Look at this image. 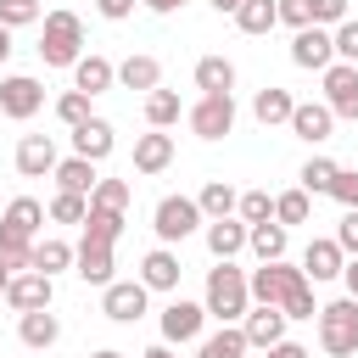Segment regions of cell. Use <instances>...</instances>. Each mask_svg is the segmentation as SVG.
<instances>
[{
    "mask_svg": "<svg viewBox=\"0 0 358 358\" xmlns=\"http://www.w3.org/2000/svg\"><path fill=\"white\" fill-rule=\"evenodd\" d=\"M173 134H162V129H151V134H140L134 140V173H162L168 162H173Z\"/></svg>",
    "mask_w": 358,
    "mask_h": 358,
    "instance_id": "21",
    "label": "cell"
},
{
    "mask_svg": "<svg viewBox=\"0 0 358 358\" xmlns=\"http://www.w3.org/2000/svg\"><path fill=\"white\" fill-rule=\"evenodd\" d=\"M263 358H308V347H302V341H274Z\"/></svg>",
    "mask_w": 358,
    "mask_h": 358,
    "instance_id": "48",
    "label": "cell"
},
{
    "mask_svg": "<svg viewBox=\"0 0 358 358\" xmlns=\"http://www.w3.org/2000/svg\"><path fill=\"white\" fill-rule=\"evenodd\" d=\"M274 22H280V0H241V6H235V28L252 34V39L268 34Z\"/></svg>",
    "mask_w": 358,
    "mask_h": 358,
    "instance_id": "28",
    "label": "cell"
},
{
    "mask_svg": "<svg viewBox=\"0 0 358 358\" xmlns=\"http://www.w3.org/2000/svg\"><path fill=\"white\" fill-rule=\"evenodd\" d=\"M347 6L352 0H313V22L319 28H336V22H347Z\"/></svg>",
    "mask_w": 358,
    "mask_h": 358,
    "instance_id": "43",
    "label": "cell"
},
{
    "mask_svg": "<svg viewBox=\"0 0 358 358\" xmlns=\"http://www.w3.org/2000/svg\"><path fill=\"white\" fill-rule=\"evenodd\" d=\"M117 84V67L106 62V56H78L73 62V90H84V95H106Z\"/></svg>",
    "mask_w": 358,
    "mask_h": 358,
    "instance_id": "22",
    "label": "cell"
},
{
    "mask_svg": "<svg viewBox=\"0 0 358 358\" xmlns=\"http://www.w3.org/2000/svg\"><path fill=\"white\" fill-rule=\"evenodd\" d=\"M73 257H78V246H67V241H34V268L39 274H62V268H73Z\"/></svg>",
    "mask_w": 358,
    "mask_h": 358,
    "instance_id": "31",
    "label": "cell"
},
{
    "mask_svg": "<svg viewBox=\"0 0 358 358\" xmlns=\"http://www.w3.org/2000/svg\"><path fill=\"white\" fill-rule=\"evenodd\" d=\"M78 56H84V22H78V11H45L39 62L45 67H73Z\"/></svg>",
    "mask_w": 358,
    "mask_h": 358,
    "instance_id": "3",
    "label": "cell"
},
{
    "mask_svg": "<svg viewBox=\"0 0 358 358\" xmlns=\"http://www.w3.org/2000/svg\"><path fill=\"white\" fill-rule=\"evenodd\" d=\"M90 101H95V95H84V90H67V95L56 101V117H62L67 129H78V123H90V117H95V112H90Z\"/></svg>",
    "mask_w": 358,
    "mask_h": 358,
    "instance_id": "38",
    "label": "cell"
},
{
    "mask_svg": "<svg viewBox=\"0 0 358 358\" xmlns=\"http://www.w3.org/2000/svg\"><path fill=\"white\" fill-rule=\"evenodd\" d=\"M330 129H336V112H330L324 101H296V112H291V134H296V140L324 145V140H330Z\"/></svg>",
    "mask_w": 358,
    "mask_h": 358,
    "instance_id": "17",
    "label": "cell"
},
{
    "mask_svg": "<svg viewBox=\"0 0 358 358\" xmlns=\"http://www.w3.org/2000/svg\"><path fill=\"white\" fill-rule=\"evenodd\" d=\"M201 224H207V213H201V201H196V196H162V201H157V213H151V229H157V241H162V246L190 241Z\"/></svg>",
    "mask_w": 358,
    "mask_h": 358,
    "instance_id": "5",
    "label": "cell"
},
{
    "mask_svg": "<svg viewBox=\"0 0 358 358\" xmlns=\"http://www.w3.org/2000/svg\"><path fill=\"white\" fill-rule=\"evenodd\" d=\"M330 196H336L341 207H358V168H341L336 185H330Z\"/></svg>",
    "mask_w": 358,
    "mask_h": 358,
    "instance_id": "45",
    "label": "cell"
},
{
    "mask_svg": "<svg viewBox=\"0 0 358 358\" xmlns=\"http://www.w3.org/2000/svg\"><path fill=\"white\" fill-rule=\"evenodd\" d=\"M246 352H252V347H246V330H241V324H224L218 336H207V341H201V352H196V358H246Z\"/></svg>",
    "mask_w": 358,
    "mask_h": 358,
    "instance_id": "32",
    "label": "cell"
},
{
    "mask_svg": "<svg viewBox=\"0 0 358 358\" xmlns=\"http://www.w3.org/2000/svg\"><path fill=\"white\" fill-rule=\"evenodd\" d=\"M84 213H90V196H78V190H56L50 196V218L56 224H84Z\"/></svg>",
    "mask_w": 358,
    "mask_h": 358,
    "instance_id": "37",
    "label": "cell"
},
{
    "mask_svg": "<svg viewBox=\"0 0 358 358\" xmlns=\"http://www.w3.org/2000/svg\"><path fill=\"white\" fill-rule=\"evenodd\" d=\"M56 140L50 134H22L17 140V173L22 179H45V173H56Z\"/></svg>",
    "mask_w": 358,
    "mask_h": 358,
    "instance_id": "16",
    "label": "cell"
},
{
    "mask_svg": "<svg viewBox=\"0 0 358 358\" xmlns=\"http://www.w3.org/2000/svg\"><path fill=\"white\" fill-rule=\"evenodd\" d=\"M207 319H213V313H207V302H185V296H173V302L162 308V341H168V347L196 341Z\"/></svg>",
    "mask_w": 358,
    "mask_h": 358,
    "instance_id": "9",
    "label": "cell"
},
{
    "mask_svg": "<svg viewBox=\"0 0 358 358\" xmlns=\"http://www.w3.org/2000/svg\"><path fill=\"white\" fill-rule=\"evenodd\" d=\"M330 39H336V62H358V17L336 22V28H330Z\"/></svg>",
    "mask_w": 358,
    "mask_h": 358,
    "instance_id": "42",
    "label": "cell"
},
{
    "mask_svg": "<svg viewBox=\"0 0 358 358\" xmlns=\"http://www.w3.org/2000/svg\"><path fill=\"white\" fill-rule=\"evenodd\" d=\"M140 358H179V352H173V347H168V341H157V347H145V352H140Z\"/></svg>",
    "mask_w": 358,
    "mask_h": 358,
    "instance_id": "51",
    "label": "cell"
},
{
    "mask_svg": "<svg viewBox=\"0 0 358 358\" xmlns=\"http://www.w3.org/2000/svg\"><path fill=\"white\" fill-rule=\"evenodd\" d=\"M291 62L308 67V73H324V67L336 62V39H330V28H319V22L296 28V39H291Z\"/></svg>",
    "mask_w": 358,
    "mask_h": 358,
    "instance_id": "11",
    "label": "cell"
},
{
    "mask_svg": "<svg viewBox=\"0 0 358 358\" xmlns=\"http://www.w3.org/2000/svg\"><path fill=\"white\" fill-rule=\"evenodd\" d=\"M336 173H341V162H330V157H308L296 179H302V190H308V196H330Z\"/></svg>",
    "mask_w": 358,
    "mask_h": 358,
    "instance_id": "33",
    "label": "cell"
},
{
    "mask_svg": "<svg viewBox=\"0 0 358 358\" xmlns=\"http://www.w3.org/2000/svg\"><path fill=\"white\" fill-rule=\"evenodd\" d=\"M336 241H341V252H347V257H358V207H347V213H341Z\"/></svg>",
    "mask_w": 358,
    "mask_h": 358,
    "instance_id": "44",
    "label": "cell"
},
{
    "mask_svg": "<svg viewBox=\"0 0 358 358\" xmlns=\"http://www.w3.org/2000/svg\"><path fill=\"white\" fill-rule=\"evenodd\" d=\"M235 6H241V0H213V11H229V17H235Z\"/></svg>",
    "mask_w": 358,
    "mask_h": 358,
    "instance_id": "54",
    "label": "cell"
},
{
    "mask_svg": "<svg viewBox=\"0 0 358 358\" xmlns=\"http://www.w3.org/2000/svg\"><path fill=\"white\" fill-rule=\"evenodd\" d=\"M274 218H280L285 229H291V224H308V218H313V196H308L302 185L285 190V196H274Z\"/></svg>",
    "mask_w": 358,
    "mask_h": 358,
    "instance_id": "35",
    "label": "cell"
},
{
    "mask_svg": "<svg viewBox=\"0 0 358 358\" xmlns=\"http://www.w3.org/2000/svg\"><path fill=\"white\" fill-rule=\"evenodd\" d=\"M319 347L330 358H352L358 352V296H336L319 308Z\"/></svg>",
    "mask_w": 358,
    "mask_h": 358,
    "instance_id": "4",
    "label": "cell"
},
{
    "mask_svg": "<svg viewBox=\"0 0 358 358\" xmlns=\"http://www.w3.org/2000/svg\"><path fill=\"white\" fill-rule=\"evenodd\" d=\"M252 302H274V308H285V319H319L313 280H308L302 268H291L285 257L252 268Z\"/></svg>",
    "mask_w": 358,
    "mask_h": 358,
    "instance_id": "1",
    "label": "cell"
},
{
    "mask_svg": "<svg viewBox=\"0 0 358 358\" xmlns=\"http://www.w3.org/2000/svg\"><path fill=\"white\" fill-rule=\"evenodd\" d=\"M90 358H129V352H117V347H101V352H90Z\"/></svg>",
    "mask_w": 358,
    "mask_h": 358,
    "instance_id": "53",
    "label": "cell"
},
{
    "mask_svg": "<svg viewBox=\"0 0 358 358\" xmlns=\"http://www.w3.org/2000/svg\"><path fill=\"white\" fill-rule=\"evenodd\" d=\"M341 280H347V296H358V257H347V268H341Z\"/></svg>",
    "mask_w": 358,
    "mask_h": 358,
    "instance_id": "50",
    "label": "cell"
},
{
    "mask_svg": "<svg viewBox=\"0 0 358 358\" xmlns=\"http://www.w3.org/2000/svg\"><path fill=\"white\" fill-rule=\"evenodd\" d=\"M129 201H134L129 179H101V185L90 190V207H106V213H129Z\"/></svg>",
    "mask_w": 358,
    "mask_h": 358,
    "instance_id": "36",
    "label": "cell"
},
{
    "mask_svg": "<svg viewBox=\"0 0 358 358\" xmlns=\"http://www.w3.org/2000/svg\"><path fill=\"white\" fill-rule=\"evenodd\" d=\"M179 274H185V268H179V257H173L168 246H151V252L140 257V280H145L151 291H173Z\"/></svg>",
    "mask_w": 358,
    "mask_h": 358,
    "instance_id": "25",
    "label": "cell"
},
{
    "mask_svg": "<svg viewBox=\"0 0 358 358\" xmlns=\"http://www.w3.org/2000/svg\"><path fill=\"white\" fill-rule=\"evenodd\" d=\"M241 330H246V347L268 352L274 341H285V308H274V302H257V308H246Z\"/></svg>",
    "mask_w": 358,
    "mask_h": 358,
    "instance_id": "14",
    "label": "cell"
},
{
    "mask_svg": "<svg viewBox=\"0 0 358 358\" xmlns=\"http://www.w3.org/2000/svg\"><path fill=\"white\" fill-rule=\"evenodd\" d=\"M6 56H11V28L0 22V62H6Z\"/></svg>",
    "mask_w": 358,
    "mask_h": 358,
    "instance_id": "52",
    "label": "cell"
},
{
    "mask_svg": "<svg viewBox=\"0 0 358 358\" xmlns=\"http://www.w3.org/2000/svg\"><path fill=\"white\" fill-rule=\"evenodd\" d=\"M39 17H45L39 0H0V22H6V28H34Z\"/></svg>",
    "mask_w": 358,
    "mask_h": 358,
    "instance_id": "40",
    "label": "cell"
},
{
    "mask_svg": "<svg viewBox=\"0 0 358 358\" xmlns=\"http://www.w3.org/2000/svg\"><path fill=\"white\" fill-rule=\"evenodd\" d=\"M140 6H145V11H157V17H168V11H179L185 0H140Z\"/></svg>",
    "mask_w": 358,
    "mask_h": 358,
    "instance_id": "49",
    "label": "cell"
},
{
    "mask_svg": "<svg viewBox=\"0 0 358 358\" xmlns=\"http://www.w3.org/2000/svg\"><path fill=\"white\" fill-rule=\"evenodd\" d=\"M95 11H101L106 22H123V17L134 11V0H95Z\"/></svg>",
    "mask_w": 358,
    "mask_h": 358,
    "instance_id": "47",
    "label": "cell"
},
{
    "mask_svg": "<svg viewBox=\"0 0 358 358\" xmlns=\"http://www.w3.org/2000/svg\"><path fill=\"white\" fill-rule=\"evenodd\" d=\"M324 106L347 123H358V62H330L324 67Z\"/></svg>",
    "mask_w": 358,
    "mask_h": 358,
    "instance_id": "8",
    "label": "cell"
},
{
    "mask_svg": "<svg viewBox=\"0 0 358 358\" xmlns=\"http://www.w3.org/2000/svg\"><path fill=\"white\" fill-rule=\"evenodd\" d=\"M117 84H123V90H145V95H151V90H162V62H157V56H145V50H140V56H123V62H117Z\"/></svg>",
    "mask_w": 358,
    "mask_h": 358,
    "instance_id": "23",
    "label": "cell"
},
{
    "mask_svg": "<svg viewBox=\"0 0 358 358\" xmlns=\"http://www.w3.org/2000/svg\"><path fill=\"white\" fill-rule=\"evenodd\" d=\"M246 235H252V224L246 218H207V252L213 257H235V252H246Z\"/></svg>",
    "mask_w": 358,
    "mask_h": 358,
    "instance_id": "19",
    "label": "cell"
},
{
    "mask_svg": "<svg viewBox=\"0 0 358 358\" xmlns=\"http://www.w3.org/2000/svg\"><path fill=\"white\" fill-rule=\"evenodd\" d=\"M185 123H190L196 140H224V134L235 129V95H201V101L185 112Z\"/></svg>",
    "mask_w": 358,
    "mask_h": 358,
    "instance_id": "6",
    "label": "cell"
},
{
    "mask_svg": "<svg viewBox=\"0 0 358 358\" xmlns=\"http://www.w3.org/2000/svg\"><path fill=\"white\" fill-rule=\"evenodd\" d=\"M235 218H246V224L274 218V196H268V190H246V196H241V207H235Z\"/></svg>",
    "mask_w": 358,
    "mask_h": 358,
    "instance_id": "41",
    "label": "cell"
},
{
    "mask_svg": "<svg viewBox=\"0 0 358 358\" xmlns=\"http://www.w3.org/2000/svg\"><path fill=\"white\" fill-rule=\"evenodd\" d=\"M145 296H151L145 280H112V285H101V313L112 324H134L145 313Z\"/></svg>",
    "mask_w": 358,
    "mask_h": 358,
    "instance_id": "7",
    "label": "cell"
},
{
    "mask_svg": "<svg viewBox=\"0 0 358 358\" xmlns=\"http://www.w3.org/2000/svg\"><path fill=\"white\" fill-rule=\"evenodd\" d=\"M246 246L257 252V263H274V257H285V224H280V218H263V224H252Z\"/></svg>",
    "mask_w": 358,
    "mask_h": 358,
    "instance_id": "29",
    "label": "cell"
},
{
    "mask_svg": "<svg viewBox=\"0 0 358 358\" xmlns=\"http://www.w3.org/2000/svg\"><path fill=\"white\" fill-rule=\"evenodd\" d=\"M179 112H185V106H179L173 90H151V95H145V123H151V129H173Z\"/></svg>",
    "mask_w": 358,
    "mask_h": 358,
    "instance_id": "34",
    "label": "cell"
},
{
    "mask_svg": "<svg viewBox=\"0 0 358 358\" xmlns=\"http://www.w3.org/2000/svg\"><path fill=\"white\" fill-rule=\"evenodd\" d=\"M341 268H347L341 241H336V235H313V241H308V252H302V274L319 285V280H341Z\"/></svg>",
    "mask_w": 358,
    "mask_h": 358,
    "instance_id": "12",
    "label": "cell"
},
{
    "mask_svg": "<svg viewBox=\"0 0 358 358\" xmlns=\"http://www.w3.org/2000/svg\"><path fill=\"white\" fill-rule=\"evenodd\" d=\"M50 296H56V280H50V274H39V268H22V274H11V285H6V302H11L17 313L50 308Z\"/></svg>",
    "mask_w": 358,
    "mask_h": 358,
    "instance_id": "13",
    "label": "cell"
},
{
    "mask_svg": "<svg viewBox=\"0 0 358 358\" xmlns=\"http://www.w3.org/2000/svg\"><path fill=\"white\" fill-rule=\"evenodd\" d=\"M17 336H22V347H34V352H45V347H56V341H62V319H56L50 308H34V313H17Z\"/></svg>",
    "mask_w": 358,
    "mask_h": 358,
    "instance_id": "20",
    "label": "cell"
},
{
    "mask_svg": "<svg viewBox=\"0 0 358 358\" xmlns=\"http://www.w3.org/2000/svg\"><path fill=\"white\" fill-rule=\"evenodd\" d=\"M207 313L218 324H241L252 308V274L235 268V257H218V268H207V291H201Z\"/></svg>",
    "mask_w": 358,
    "mask_h": 358,
    "instance_id": "2",
    "label": "cell"
},
{
    "mask_svg": "<svg viewBox=\"0 0 358 358\" xmlns=\"http://www.w3.org/2000/svg\"><path fill=\"white\" fill-rule=\"evenodd\" d=\"M112 246L117 241H95V235H84L78 241V280L84 285H112V268H117V257H112Z\"/></svg>",
    "mask_w": 358,
    "mask_h": 358,
    "instance_id": "15",
    "label": "cell"
},
{
    "mask_svg": "<svg viewBox=\"0 0 358 358\" xmlns=\"http://www.w3.org/2000/svg\"><path fill=\"white\" fill-rule=\"evenodd\" d=\"M39 106H45V84H39V78H28V73L0 78V112H6L11 123H28Z\"/></svg>",
    "mask_w": 358,
    "mask_h": 358,
    "instance_id": "10",
    "label": "cell"
},
{
    "mask_svg": "<svg viewBox=\"0 0 358 358\" xmlns=\"http://www.w3.org/2000/svg\"><path fill=\"white\" fill-rule=\"evenodd\" d=\"M6 285H11V268H6V263H0V296H6Z\"/></svg>",
    "mask_w": 358,
    "mask_h": 358,
    "instance_id": "55",
    "label": "cell"
},
{
    "mask_svg": "<svg viewBox=\"0 0 358 358\" xmlns=\"http://www.w3.org/2000/svg\"><path fill=\"white\" fill-rule=\"evenodd\" d=\"M196 90L201 95H235V62L229 56H201L196 62Z\"/></svg>",
    "mask_w": 358,
    "mask_h": 358,
    "instance_id": "26",
    "label": "cell"
},
{
    "mask_svg": "<svg viewBox=\"0 0 358 358\" xmlns=\"http://www.w3.org/2000/svg\"><path fill=\"white\" fill-rule=\"evenodd\" d=\"M50 179H56V190H78V196H90V190L101 185V173H95V162H90V157H78V151H73V157H62Z\"/></svg>",
    "mask_w": 358,
    "mask_h": 358,
    "instance_id": "27",
    "label": "cell"
},
{
    "mask_svg": "<svg viewBox=\"0 0 358 358\" xmlns=\"http://www.w3.org/2000/svg\"><path fill=\"white\" fill-rule=\"evenodd\" d=\"M280 22L308 28V22H313V0H280Z\"/></svg>",
    "mask_w": 358,
    "mask_h": 358,
    "instance_id": "46",
    "label": "cell"
},
{
    "mask_svg": "<svg viewBox=\"0 0 358 358\" xmlns=\"http://www.w3.org/2000/svg\"><path fill=\"white\" fill-rule=\"evenodd\" d=\"M73 151H78V157H90V162H106V157L117 151V129H112L106 117H90V123H78V129H73Z\"/></svg>",
    "mask_w": 358,
    "mask_h": 358,
    "instance_id": "18",
    "label": "cell"
},
{
    "mask_svg": "<svg viewBox=\"0 0 358 358\" xmlns=\"http://www.w3.org/2000/svg\"><path fill=\"white\" fill-rule=\"evenodd\" d=\"M196 201H201V213H207V218H229V213L241 207V196H235V185H229V179H207Z\"/></svg>",
    "mask_w": 358,
    "mask_h": 358,
    "instance_id": "30",
    "label": "cell"
},
{
    "mask_svg": "<svg viewBox=\"0 0 358 358\" xmlns=\"http://www.w3.org/2000/svg\"><path fill=\"white\" fill-rule=\"evenodd\" d=\"M84 235H95V241H117V235H123V213L90 207V213H84Z\"/></svg>",
    "mask_w": 358,
    "mask_h": 358,
    "instance_id": "39",
    "label": "cell"
},
{
    "mask_svg": "<svg viewBox=\"0 0 358 358\" xmlns=\"http://www.w3.org/2000/svg\"><path fill=\"white\" fill-rule=\"evenodd\" d=\"M291 112H296V101H291V90H280V84H263V90L252 95V117H257L263 129L291 123Z\"/></svg>",
    "mask_w": 358,
    "mask_h": 358,
    "instance_id": "24",
    "label": "cell"
}]
</instances>
